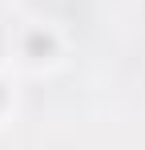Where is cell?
I'll use <instances>...</instances> for the list:
<instances>
[{
    "label": "cell",
    "mask_w": 145,
    "mask_h": 150,
    "mask_svg": "<svg viewBox=\"0 0 145 150\" xmlns=\"http://www.w3.org/2000/svg\"><path fill=\"white\" fill-rule=\"evenodd\" d=\"M8 110H12V85H8V77L0 73V118H8Z\"/></svg>",
    "instance_id": "2"
},
{
    "label": "cell",
    "mask_w": 145,
    "mask_h": 150,
    "mask_svg": "<svg viewBox=\"0 0 145 150\" xmlns=\"http://www.w3.org/2000/svg\"><path fill=\"white\" fill-rule=\"evenodd\" d=\"M16 53H20L24 65H32V69L52 65L61 57V37H56V28H48V25H28L16 37Z\"/></svg>",
    "instance_id": "1"
}]
</instances>
